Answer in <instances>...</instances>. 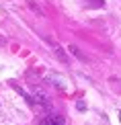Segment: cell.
<instances>
[{"label":"cell","instance_id":"obj_1","mask_svg":"<svg viewBox=\"0 0 121 125\" xmlns=\"http://www.w3.org/2000/svg\"><path fill=\"white\" fill-rule=\"evenodd\" d=\"M31 92H33V101L37 103V105L45 107V109H49V96H47L39 86H33V88H31Z\"/></svg>","mask_w":121,"mask_h":125},{"label":"cell","instance_id":"obj_2","mask_svg":"<svg viewBox=\"0 0 121 125\" xmlns=\"http://www.w3.org/2000/svg\"><path fill=\"white\" fill-rule=\"evenodd\" d=\"M39 125H64V117L55 115V113H49V115H45L39 121Z\"/></svg>","mask_w":121,"mask_h":125},{"label":"cell","instance_id":"obj_3","mask_svg":"<svg viewBox=\"0 0 121 125\" xmlns=\"http://www.w3.org/2000/svg\"><path fill=\"white\" fill-rule=\"evenodd\" d=\"M47 43L51 45V51H54V53L57 55V60H60V62H64V64H66V62H68V55L64 53V49H62L60 45L55 43V41H51V39H47Z\"/></svg>","mask_w":121,"mask_h":125},{"label":"cell","instance_id":"obj_4","mask_svg":"<svg viewBox=\"0 0 121 125\" xmlns=\"http://www.w3.org/2000/svg\"><path fill=\"white\" fill-rule=\"evenodd\" d=\"M66 49H68V51H70V53H72V55H76V58H78V60H82V62H86V55H84V53H82V51H80V49H78V47H76V45H68V47H66Z\"/></svg>","mask_w":121,"mask_h":125},{"label":"cell","instance_id":"obj_5","mask_svg":"<svg viewBox=\"0 0 121 125\" xmlns=\"http://www.w3.org/2000/svg\"><path fill=\"white\" fill-rule=\"evenodd\" d=\"M27 2H29V6H31V8H33V10H35V12H37V14H41V17H43V10H41V8L37 6V4H35V2H33V0H27Z\"/></svg>","mask_w":121,"mask_h":125},{"label":"cell","instance_id":"obj_6","mask_svg":"<svg viewBox=\"0 0 121 125\" xmlns=\"http://www.w3.org/2000/svg\"><path fill=\"white\" fill-rule=\"evenodd\" d=\"M119 121H121V111H119Z\"/></svg>","mask_w":121,"mask_h":125}]
</instances>
